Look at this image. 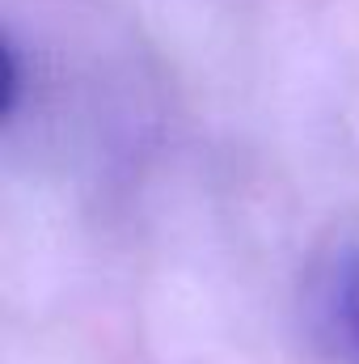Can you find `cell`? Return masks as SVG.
<instances>
[{
    "mask_svg": "<svg viewBox=\"0 0 359 364\" xmlns=\"http://www.w3.org/2000/svg\"><path fill=\"white\" fill-rule=\"evenodd\" d=\"M309 309L326 348L359 364V242H343L321 259L309 284Z\"/></svg>",
    "mask_w": 359,
    "mask_h": 364,
    "instance_id": "cell-1",
    "label": "cell"
}]
</instances>
